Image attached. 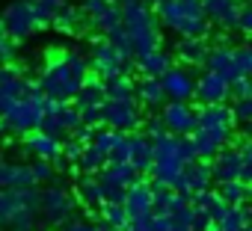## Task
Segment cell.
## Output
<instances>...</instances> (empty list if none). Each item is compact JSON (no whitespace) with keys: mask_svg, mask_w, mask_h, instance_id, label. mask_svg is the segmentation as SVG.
I'll use <instances>...</instances> for the list:
<instances>
[{"mask_svg":"<svg viewBox=\"0 0 252 231\" xmlns=\"http://www.w3.org/2000/svg\"><path fill=\"white\" fill-rule=\"evenodd\" d=\"M92 74H89L86 54H80V51H51L48 62L42 65V71L36 77V86L45 95V101L71 104L74 95H77V89Z\"/></svg>","mask_w":252,"mask_h":231,"instance_id":"cell-1","label":"cell"},{"mask_svg":"<svg viewBox=\"0 0 252 231\" xmlns=\"http://www.w3.org/2000/svg\"><path fill=\"white\" fill-rule=\"evenodd\" d=\"M119 12L122 30L131 42V57H143L160 48V24L155 18V9H149L143 0H128V3H119Z\"/></svg>","mask_w":252,"mask_h":231,"instance_id":"cell-2","label":"cell"},{"mask_svg":"<svg viewBox=\"0 0 252 231\" xmlns=\"http://www.w3.org/2000/svg\"><path fill=\"white\" fill-rule=\"evenodd\" d=\"M39 225V187L0 190V228L36 231Z\"/></svg>","mask_w":252,"mask_h":231,"instance_id":"cell-3","label":"cell"},{"mask_svg":"<svg viewBox=\"0 0 252 231\" xmlns=\"http://www.w3.org/2000/svg\"><path fill=\"white\" fill-rule=\"evenodd\" d=\"M158 24L172 30L178 39H205L208 24L202 18V3L199 0H166L158 6Z\"/></svg>","mask_w":252,"mask_h":231,"instance_id":"cell-4","label":"cell"},{"mask_svg":"<svg viewBox=\"0 0 252 231\" xmlns=\"http://www.w3.org/2000/svg\"><path fill=\"white\" fill-rule=\"evenodd\" d=\"M211 178L217 184H225V181H243L249 184L252 181V143L243 137H234L231 145H225L211 163Z\"/></svg>","mask_w":252,"mask_h":231,"instance_id":"cell-5","label":"cell"},{"mask_svg":"<svg viewBox=\"0 0 252 231\" xmlns=\"http://www.w3.org/2000/svg\"><path fill=\"white\" fill-rule=\"evenodd\" d=\"M89 74H95V80H113V77H122V74H131L134 68V59L128 54H122L119 48H113L107 39H95L89 45Z\"/></svg>","mask_w":252,"mask_h":231,"instance_id":"cell-6","label":"cell"},{"mask_svg":"<svg viewBox=\"0 0 252 231\" xmlns=\"http://www.w3.org/2000/svg\"><path fill=\"white\" fill-rule=\"evenodd\" d=\"M0 27H3V33H6V39L12 45L27 42L30 36H36L39 30H45L30 0H12V3L0 12Z\"/></svg>","mask_w":252,"mask_h":231,"instance_id":"cell-7","label":"cell"},{"mask_svg":"<svg viewBox=\"0 0 252 231\" xmlns=\"http://www.w3.org/2000/svg\"><path fill=\"white\" fill-rule=\"evenodd\" d=\"M98 187H101V196H104V204H122L125 199V190L131 184L140 181V175L134 172L131 163H107L98 175H95Z\"/></svg>","mask_w":252,"mask_h":231,"instance_id":"cell-8","label":"cell"},{"mask_svg":"<svg viewBox=\"0 0 252 231\" xmlns=\"http://www.w3.org/2000/svg\"><path fill=\"white\" fill-rule=\"evenodd\" d=\"M80 128V116L71 104H63V101H48L45 104V116L39 122V131L54 137V140H68L74 131Z\"/></svg>","mask_w":252,"mask_h":231,"instance_id":"cell-9","label":"cell"},{"mask_svg":"<svg viewBox=\"0 0 252 231\" xmlns=\"http://www.w3.org/2000/svg\"><path fill=\"white\" fill-rule=\"evenodd\" d=\"M39 86H36V77H27L21 71V65H3L0 68V116L6 110H12L21 98L33 95Z\"/></svg>","mask_w":252,"mask_h":231,"instance_id":"cell-10","label":"cell"},{"mask_svg":"<svg viewBox=\"0 0 252 231\" xmlns=\"http://www.w3.org/2000/svg\"><path fill=\"white\" fill-rule=\"evenodd\" d=\"M39 213L51 225H68L74 216V196L65 187L51 184V187L39 190Z\"/></svg>","mask_w":252,"mask_h":231,"instance_id":"cell-11","label":"cell"},{"mask_svg":"<svg viewBox=\"0 0 252 231\" xmlns=\"http://www.w3.org/2000/svg\"><path fill=\"white\" fill-rule=\"evenodd\" d=\"M83 21L101 33V39L113 36L116 30H122V12H119V3H110V0H83L77 6Z\"/></svg>","mask_w":252,"mask_h":231,"instance_id":"cell-12","label":"cell"},{"mask_svg":"<svg viewBox=\"0 0 252 231\" xmlns=\"http://www.w3.org/2000/svg\"><path fill=\"white\" fill-rule=\"evenodd\" d=\"M104 128L119 134H137L143 125V107L137 101H104Z\"/></svg>","mask_w":252,"mask_h":231,"instance_id":"cell-13","label":"cell"},{"mask_svg":"<svg viewBox=\"0 0 252 231\" xmlns=\"http://www.w3.org/2000/svg\"><path fill=\"white\" fill-rule=\"evenodd\" d=\"M158 116H160L166 134L175 137V140L178 137H190L196 131V110L190 104H184V101H166Z\"/></svg>","mask_w":252,"mask_h":231,"instance_id":"cell-14","label":"cell"},{"mask_svg":"<svg viewBox=\"0 0 252 231\" xmlns=\"http://www.w3.org/2000/svg\"><path fill=\"white\" fill-rule=\"evenodd\" d=\"M190 140L196 145V157L205 160V163H211L225 145H231L234 131H228V128H196L190 134Z\"/></svg>","mask_w":252,"mask_h":231,"instance_id":"cell-15","label":"cell"},{"mask_svg":"<svg viewBox=\"0 0 252 231\" xmlns=\"http://www.w3.org/2000/svg\"><path fill=\"white\" fill-rule=\"evenodd\" d=\"M199 3H202V18H205L208 27L214 24L220 30H234L240 6L246 0H199Z\"/></svg>","mask_w":252,"mask_h":231,"instance_id":"cell-16","label":"cell"},{"mask_svg":"<svg viewBox=\"0 0 252 231\" xmlns=\"http://www.w3.org/2000/svg\"><path fill=\"white\" fill-rule=\"evenodd\" d=\"M193 98L199 101V107H220V104H228V83L211 71L199 74L196 83H193Z\"/></svg>","mask_w":252,"mask_h":231,"instance_id":"cell-17","label":"cell"},{"mask_svg":"<svg viewBox=\"0 0 252 231\" xmlns=\"http://www.w3.org/2000/svg\"><path fill=\"white\" fill-rule=\"evenodd\" d=\"M193 83L196 77L184 68V65H172L163 77H160V86H163V95L166 101H190L193 98Z\"/></svg>","mask_w":252,"mask_h":231,"instance_id":"cell-18","label":"cell"},{"mask_svg":"<svg viewBox=\"0 0 252 231\" xmlns=\"http://www.w3.org/2000/svg\"><path fill=\"white\" fill-rule=\"evenodd\" d=\"M122 207L128 213V219H137V216H152V187L149 181H137L125 190V199H122Z\"/></svg>","mask_w":252,"mask_h":231,"instance_id":"cell-19","label":"cell"},{"mask_svg":"<svg viewBox=\"0 0 252 231\" xmlns=\"http://www.w3.org/2000/svg\"><path fill=\"white\" fill-rule=\"evenodd\" d=\"M24 151L33 154L36 160H45V163H57L60 160V151H63V143L42 134V131H33L24 137Z\"/></svg>","mask_w":252,"mask_h":231,"instance_id":"cell-20","label":"cell"},{"mask_svg":"<svg viewBox=\"0 0 252 231\" xmlns=\"http://www.w3.org/2000/svg\"><path fill=\"white\" fill-rule=\"evenodd\" d=\"M30 187H36L30 163L0 160V190H30Z\"/></svg>","mask_w":252,"mask_h":231,"instance_id":"cell-21","label":"cell"},{"mask_svg":"<svg viewBox=\"0 0 252 231\" xmlns=\"http://www.w3.org/2000/svg\"><path fill=\"white\" fill-rule=\"evenodd\" d=\"M181 181H184V196L205 193V190H211V184H214V178H211V166H208L205 160L184 163V166H181Z\"/></svg>","mask_w":252,"mask_h":231,"instance_id":"cell-22","label":"cell"},{"mask_svg":"<svg viewBox=\"0 0 252 231\" xmlns=\"http://www.w3.org/2000/svg\"><path fill=\"white\" fill-rule=\"evenodd\" d=\"M128 163L137 175H149L152 169V140L143 134H128Z\"/></svg>","mask_w":252,"mask_h":231,"instance_id":"cell-23","label":"cell"},{"mask_svg":"<svg viewBox=\"0 0 252 231\" xmlns=\"http://www.w3.org/2000/svg\"><path fill=\"white\" fill-rule=\"evenodd\" d=\"M137 71L143 74V77H163L175 62H172V54H166L163 48H158V51H149V54H143V57H137Z\"/></svg>","mask_w":252,"mask_h":231,"instance_id":"cell-24","label":"cell"},{"mask_svg":"<svg viewBox=\"0 0 252 231\" xmlns=\"http://www.w3.org/2000/svg\"><path fill=\"white\" fill-rule=\"evenodd\" d=\"M134 101L146 110H160L166 104V95H163V86L158 77H143L140 83H134Z\"/></svg>","mask_w":252,"mask_h":231,"instance_id":"cell-25","label":"cell"},{"mask_svg":"<svg viewBox=\"0 0 252 231\" xmlns=\"http://www.w3.org/2000/svg\"><path fill=\"white\" fill-rule=\"evenodd\" d=\"M196 128H228V131H234V119H231L228 104H220V107H199V110H196Z\"/></svg>","mask_w":252,"mask_h":231,"instance_id":"cell-26","label":"cell"},{"mask_svg":"<svg viewBox=\"0 0 252 231\" xmlns=\"http://www.w3.org/2000/svg\"><path fill=\"white\" fill-rule=\"evenodd\" d=\"M208 39H178L172 54L184 62V65H205V57H208Z\"/></svg>","mask_w":252,"mask_h":231,"instance_id":"cell-27","label":"cell"},{"mask_svg":"<svg viewBox=\"0 0 252 231\" xmlns=\"http://www.w3.org/2000/svg\"><path fill=\"white\" fill-rule=\"evenodd\" d=\"M104 101H107V95H104V83L101 80H95V77H89L80 89H77V95H74V101H71V107L74 110H86V107H104Z\"/></svg>","mask_w":252,"mask_h":231,"instance_id":"cell-28","label":"cell"},{"mask_svg":"<svg viewBox=\"0 0 252 231\" xmlns=\"http://www.w3.org/2000/svg\"><path fill=\"white\" fill-rule=\"evenodd\" d=\"M77 202L86 210H98L104 204V196H101V187H98L95 175H80L77 178Z\"/></svg>","mask_w":252,"mask_h":231,"instance_id":"cell-29","label":"cell"},{"mask_svg":"<svg viewBox=\"0 0 252 231\" xmlns=\"http://www.w3.org/2000/svg\"><path fill=\"white\" fill-rule=\"evenodd\" d=\"M190 204H193V207H199V210H205V213L211 216V222H214V225L222 219V213H225V207H228V204H225V202L214 193V190L193 193V196H190Z\"/></svg>","mask_w":252,"mask_h":231,"instance_id":"cell-30","label":"cell"},{"mask_svg":"<svg viewBox=\"0 0 252 231\" xmlns=\"http://www.w3.org/2000/svg\"><path fill=\"white\" fill-rule=\"evenodd\" d=\"M228 207H240V204H246V199H249V184H243V181H225V184H217V190H214Z\"/></svg>","mask_w":252,"mask_h":231,"instance_id":"cell-31","label":"cell"},{"mask_svg":"<svg viewBox=\"0 0 252 231\" xmlns=\"http://www.w3.org/2000/svg\"><path fill=\"white\" fill-rule=\"evenodd\" d=\"M104 95L107 101H134V77L122 74V77L104 80Z\"/></svg>","mask_w":252,"mask_h":231,"instance_id":"cell-32","label":"cell"},{"mask_svg":"<svg viewBox=\"0 0 252 231\" xmlns=\"http://www.w3.org/2000/svg\"><path fill=\"white\" fill-rule=\"evenodd\" d=\"M80 24H83V15H80V9L71 6V3H65V6L51 18V27L60 30V33H77Z\"/></svg>","mask_w":252,"mask_h":231,"instance_id":"cell-33","label":"cell"},{"mask_svg":"<svg viewBox=\"0 0 252 231\" xmlns=\"http://www.w3.org/2000/svg\"><path fill=\"white\" fill-rule=\"evenodd\" d=\"M74 166H77L83 175H98V172L107 166V154L89 143V145H83V154H80V160H77Z\"/></svg>","mask_w":252,"mask_h":231,"instance_id":"cell-34","label":"cell"},{"mask_svg":"<svg viewBox=\"0 0 252 231\" xmlns=\"http://www.w3.org/2000/svg\"><path fill=\"white\" fill-rule=\"evenodd\" d=\"M98 213H101V228L104 231H122L128 225V213H125L122 204H101Z\"/></svg>","mask_w":252,"mask_h":231,"instance_id":"cell-35","label":"cell"},{"mask_svg":"<svg viewBox=\"0 0 252 231\" xmlns=\"http://www.w3.org/2000/svg\"><path fill=\"white\" fill-rule=\"evenodd\" d=\"M246 225H249V210H246V204H240V207H225L222 219L217 222L220 231H240V228H246Z\"/></svg>","mask_w":252,"mask_h":231,"instance_id":"cell-36","label":"cell"},{"mask_svg":"<svg viewBox=\"0 0 252 231\" xmlns=\"http://www.w3.org/2000/svg\"><path fill=\"white\" fill-rule=\"evenodd\" d=\"M228 110H231V119H234V128H249V122H252V98H240V101H231L228 104Z\"/></svg>","mask_w":252,"mask_h":231,"instance_id":"cell-37","label":"cell"},{"mask_svg":"<svg viewBox=\"0 0 252 231\" xmlns=\"http://www.w3.org/2000/svg\"><path fill=\"white\" fill-rule=\"evenodd\" d=\"M30 3H33V9H36V15H39L42 27H51V18L65 6V0H30Z\"/></svg>","mask_w":252,"mask_h":231,"instance_id":"cell-38","label":"cell"},{"mask_svg":"<svg viewBox=\"0 0 252 231\" xmlns=\"http://www.w3.org/2000/svg\"><path fill=\"white\" fill-rule=\"evenodd\" d=\"M234 65H237V74L240 77H249L252 74V48L249 45H234Z\"/></svg>","mask_w":252,"mask_h":231,"instance_id":"cell-39","label":"cell"},{"mask_svg":"<svg viewBox=\"0 0 252 231\" xmlns=\"http://www.w3.org/2000/svg\"><path fill=\"white\" fill-rule=\"evenodd\" d=\"M140 128L146 131L143 137H146V140H152V143H155V140H160V137H169V134H166V128H163V122H160V116H158V113H155V116H149V119H143V125H140Z\"/></svg>","mask_w":252,"mask_h":231,"instance_id":"cell-40","label":"cell"},{"mask_svg":"<svg viewBox=\"0 0 252 231\" xmlns=\"http://www.w3.org/2000/svg\"><path fill=\"white\" fill-rule=\"evenodd\" d=\"M152 225H155V231H190L187 222H181L175 216H158V213H152Z\"/></svg>","mask_w":252,"mask_h":231,"instance_id":"cell-41","label":"cell"},{"mask_svg":"<svg viewBox=\"0 0 252 231\" xmlns=\"http://www.w3.org/2000/svg\"><path fill=\"white\" fill-rule=\"evenodd\" d=\"M30 172H33L36 187H39V184H51V181H54V175H57V172H54V166H51V163H45V160H33V163H30Z\"/></svg>","mask_w":252,"mask_h":231,"instance_id":"cell-42","label":"cell"},{"mask_svg":"<svg viewBox=\"0 0 252 231\" xmlns=\"http://www.w3.org/2000/svg\"><path fill=\"white\" fill-rule=\"evenodd\" d=\"M187 225H190V231H211V228H214L211 216H208L205 210L193 207V204H190V219H187Z\"/></svg>","mask_w":252,"mask_h":231,"instance_id":"cell-43","label":"cell"},{"mask_svg":"<svg viewBox=\"0 0 252 231\" xmlns=\"http://www.w3.org/2000/svg\"><path fill=\"white\" fill-rule=\"evenodd\" d=\"M175 145H178V160H181V163H193V160H199V157H196V145H193L190 137H178Z\"/></svg>","mask_w":252,"mask_h":231,"instance_id":"cell-44","label":"cell"},{"mask_svg":"<svg viewBox=\"0 0 252 231\" xmlns=\"http://www.w3.org/2000/svg\"><path fill=\"white\" fill-rule=\"evenodd\" d=\"M12 62H15V45L6 39L3 27H0V68H3V65H12Z\"/></svg>","mask_w":252,"mask_h":231,"instance_id":"cell-45","label":"cell"},{"mask_svg":"<svg viewBox=\"0 0 252 231\" xmlns=\"http://www.w3.org/2000/svg\"><path fill=\"white\" fill-rule=\"evenodd\" d=\"M228 98H234V101H240V98H252V83H249V77L234 80V83L228 86Z\"/></svg>","mask_w":252,"mask_h":231,"instance_id":"cell-46","label":"cell"},{"mask_svg":"<svg viewBox=\"0 0 252 231\" xmlns=\"http://www.w3.org/2000/svg\"><path fill=\"white\" fill-rule=\"evenodd\" d=\"M234 30H237V33H243V36H246V33H252V6H249V3H243V6H240L237 27H234Z\"/></svg>","mask_w":252,"mask_h":231,"instance_id":"cell-47","label":"cell"},{"mask_svg":"<svg viewBox=\"0 0 252 231\" xmlns=\"http://www.w3.org/2000/svg\"><path fill=\"white\" fill-rule=\"evenodd\" d=\"M122 231H155V225H152V216H137V219H128V225Z\"/></svg>","mask_w":252,"mask_h":231,"instance_id":"cell-48","label":"cell"},{"mask_svg":"<svg viewBox=\"0 0 252 231\" xmlns=\"http://www.w3.org/2000/svg\"><path fill=\"white\" fill-rule=\"evenodd\" d=\"M92 137H95V131H92V128H86V125H80V128L71 134V140H74V143H80V145H89V143H92Z\"/></svg>","mask_w":252,"mask_h":231,"instance_id":"cell-49","label":"cell"},{"mask_svg":"<svg viewBox=\"0 0 252 231\" xmlns=\"http://www.w3.org/2000/svg\"><path fill=\"white\" fill-rule=\"evenodd\" d=\"M65 231H104L101 225H92V222H68Z\"/></svg>","mask_w":252,"mask_h":231,"instance_id":"cell-50","label":"cell"},{"mask_svg":"<svg viewBox=\"0 0 252 231\" xmlns=\"http://www.w3.org/2000/svg\"><path fill=\"white\" fill-rule=\"evenodd\" d=\"M143 3H146L149 9H158V6H163V3H166V0H143Z\"/></svg>","mask_w":252,"mask_h":231,"instance_id":"cell-51","label":"cell"},{"mask_svg":"<svg viewBox=\"0 0 252 231\" xmlns=\"http://www.w3.org/2000/svg\"><path fill=\"white\" fill-rule=\"evenodd\" d=\"M110 3H128V0H110Z\"/></svg>","mask_w":252,"mask_h":231,"instance_id":"cell-52","label":"cell"},{"mask_svg":"<svg viewBox=\"0 0 252 231\" xmlns=\"http://www.w3.org/2000/svg\"><path fill=\"white\" fill-rule=\"evenodd\" d=\"M240 231H252V228H249V225H246V228H240Z\"/></svg>","mask_w":252,"mask_h":231,"instance_id":"cell-53","label":"cell"},{"mask_svg":"<svg viewBox=\"0 0 252 231\" xmlns=\"http://www.w3.org/2000/svg\"><path fill=\"white\" fill-rule=\"evenodd\" d=\"M211 231H220V228H217V225H214V228H211Z\"/></svg>","mask_w":252,"mask_h":231,"instance_id":"cell-54","label":"cell"},{"mask_svg":"<svg viewBox=\"0 0 252 231\" xmlns=\"http://www.w3.org/2000/svg\"><path fill=\"white\" fill-rule=\"evenodd\" d=\"M65 3H68V0H65Z\"/></svg>","mask_w":252,"mask_h":231,"instance_id":"cell-55","label":"cell"}]
</instances>
